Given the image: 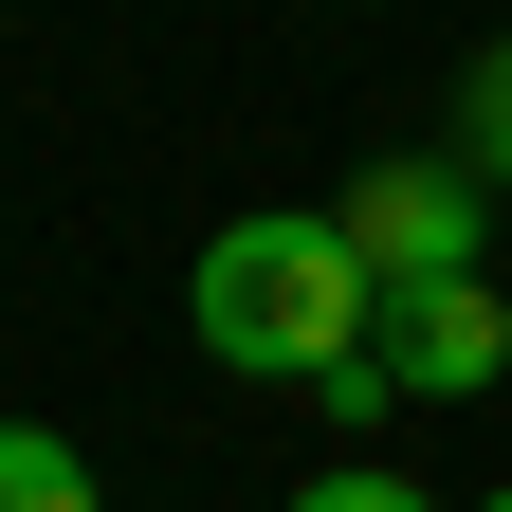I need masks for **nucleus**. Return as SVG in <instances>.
<instances>
[{"instance_id": "obj_1", "label": "nucleus", "mask_w": 512, "mask_h": 512, "mask_svg": "<svg viewBox=\"0 0 512 512\" xmlns=\"http://www.w3.org/2000/svg\"><path fill=\"white\" fill-rule=\"evenodd\" d=\"M183 311H202V348L256 366V384H330V366L384 348V275H366L348 220H220Z\"/></svg>"}, {"instance_id": "obj_2", "label": "nucleus", "mask_w": 512, "mask_h": 512, "mask_svg": "<svg viewBox=\"0 0 512 512\" xmlns=\"http://www.w3.org/2000/svg\"><path fill=\"white\" fill-rule=\"evenodd\" d=\"M348 238H366V275L384 293H421V275H476V238H494V183L439 147V165H366L348 183Z\"/></svg>"}, {"instance_id": "obj_3", "label": "nucleus", "mask_w": 512, "mask_h": 512, "mask_svg": "<svg viewBox=\"0 0 512 512\" xmlns=\"http://www.w3.org/2000/svg\"><path fill=\"white\" fill-rule=\"evenodd\" d=\"M384 366L439 384V403H458V384H494V366H512V293H494V275H421V293H384Z\"/></svg>"}, {"instance_id": "obj_4", "label": "nucleus", "mask_w": 512, "mask_h": 512, "mask_svg": "<svg viewBox=\"0 0 512 512\" xmlns=\"http://www.w3.org/2000/svg\"><path fill=\"white\" fill-rule=\"evenodd\" d=\"M0 512H92V458L55 421H0Z\"/></svg>"}, {"instance_id": "obj_5", "label": "nucleus", "mask_w": 512, "mask_h": 512, "mask_svg": "<svg viewBox=\"0 0 512 512\" xmlns=\"http://www.w3.org/2000/svg\"><path fill=\"white\" fill-rule=\"evenodd\" d=\"M458 165H476V183H512V37L476 55V110H458Z\"/></svg>"}, {"instance_id": "obj_6", "label": "nucleus", "mask_w": 512, "mask_h": 512, "mask_svg": "<svg viewBox=\"0 0 512 512\" xmlns=\"http://www.w3.org/2000/svg\"><path fill=\"white\" fill-rule=\"evenodd\" d=\"M293 512H439V494H403V476H384V458H330V476H311Z\"/></svg>"}, {"instance_id": "obj_7", "label": "nucleus", "mask_w": 512, "mask_h": 512, "mask_svg": "<svg viewBox=\"0 0 512 512\" xmlns=\"http://www.w3.org/2000/svg\"><path fill=\"white\" fill-rule=\"evenodd\" d=\"M476 512H512V494H476Z\"/></svg>"}]
</instances>
